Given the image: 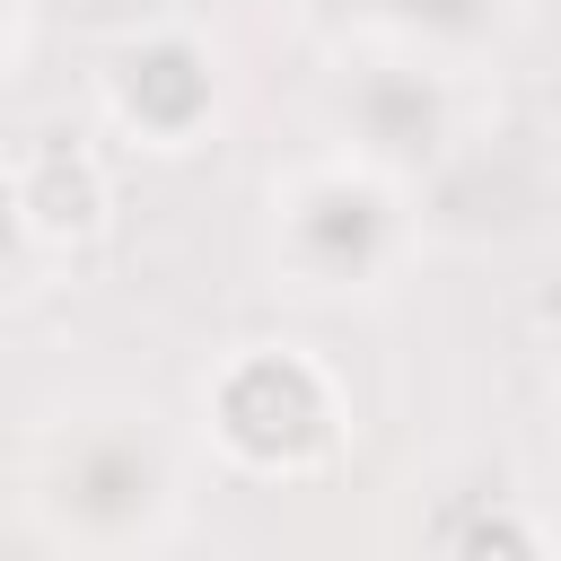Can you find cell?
Returning <instances> with one entry per match:
<instances>
[{"mask_svg": "<svg viewBox=\"0 0 561 561\" xmlns=\"http://www.w3.org/2000/svg\"><path fill=\"white\" fill-rule=\"evenodd\" d=\"M219 438L245 456V465H307L324 438H333V403H324V377L307 359H245L228 368L219 386Z\"/></svg>", "mask_w": 561, "mask_h": 561, "instance_id": "cell-1", "label": "cell"}, {"mask_svg": "<svg viewBox=\"0 0 561 561\" xmlns=\"http://www.w3.org/2000/svg\"><path fill=\"white\" fill-rule=\"evenodd\" d=\"M18 210L44 228V237H96L105 228V175L88 149H35L26 158V184H18Z\"/></svg>", "mask_w": 561, "mask_h": 561, "instance_id": "cell-2", "label": "cell"}]
</instances>
